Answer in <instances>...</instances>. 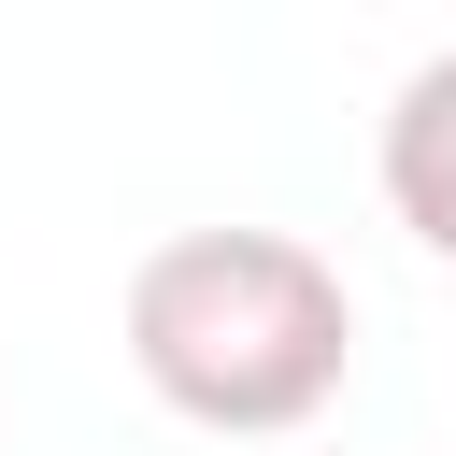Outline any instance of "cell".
<instances>
[{
    "instance_id": "cell-1",
    "label": "cell",
    "mask_w": 456,
    "mask_h": 456,
    "mask_svg": "<svg viewBox=\"0 0 456 456\" xmlns=\"http://www.w3.org/2000/svg\"><path fill=\"white\" fill-rule=\"evenodd\" d=\"M128 370L228 442L314 428L356 370V299L299 228H171L128 271Z\"/></svg>"
},
{
    "instance_id": "cell-2",
    "label": "cell",
    "mask_w": 456,
    "mask_h": 456,
    "mask_svg": "<svg viewBox=\"0 0 456 456\" xmlns=\"http://www.w3.org/2000/svg\"><path fill=\"white\" fill-rule=\"evenodd\" d=\"M385 214H399L428 256H456V43L413 57L399 100H385Z\"/></svg>"
}]
</instances>
